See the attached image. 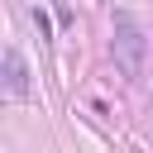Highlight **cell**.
Listing matches in <instances>:
<instances>
[{"mask_svg": "<svg viewBox=\"0 0 153 153\" xmlns=\"http://www.w3.org/2000/svg\"><path fill=\"white\" fill-rule=\"evenodd\" d=\"M110 53H115V67L139 81L143 76V57H148V43H143V29L129 10H115V33H110Z\"/></svg>", "mask_w": 153, "mask_h": 153, "instance_id": "1", "label": "cell"}, {"mask_svg": "<svg viewBox=\"0 0 153 153\" xmlns=\"http://www.w3.org/2000/svg\"><path fill=\"white\" fill-rule=\"evenodd\" d=\"M5 96L10 100H24L29 96V67H24L19 48H5Z\"/></svg>", "mask_w": 153, "mask_h": 153, "instance_id": "2", "label": "cell"}, {"mask_svg": "<svg viewBox=\"0 0 153 153\" xmlns=\"http://www.w3.org/2000/svg\"><path fill=\"white\" fill-rule=\"evenodd\" d=\"M29 19H33V29H38V38H53V19H48V14L38 10V5L29 10Z\"/></svg>", "mask_w": 153, "mask_h": 153, "instance_id": "3", "label": "cell"}]
</instances>
